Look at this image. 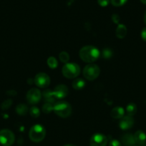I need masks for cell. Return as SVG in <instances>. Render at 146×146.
<instances>
[{
    "label": "cell",
    "mask_w": 146,
    "mask_h": 146,
    "mask_svg": "<svg viewBox=\"0 0 146 146\" xmlns=\"http://www.w3.org/2000/svg\"><path fill=\"white\" fill-rule=\"evenodd\" d=\"M41 98L42 94L37 88H31L27 94V100L30 104H38Z\"/></svg>",
    "instance_id": "9c48e42d"
},
{
    "label": "cell",
    "mask_w": 146,
    "mask_h": 146,
    "mask_svg": "<svg viewBox=\"0 0 146 146\" xmlns=\"http://www.w3.org/2000/svg\"><path fill=\"white\" fill-rule=\"evenodd\" d=\"M46 135L45 128L40 124H35L29 130V136L33 142L39 143L44 140Z\"/></svg>",
    "instance_id": "7a4b0ae2"
},
{
    "label": "cell",
    "mask_w": 146,
    "mask_h": 146,
    "mask_svg": "<svg viewBox=\"0 0 146 146\" xmlns=\"http://www.w3.org/2000/svg\"><path fill=\"white\" fill-rule=\"evenodd\" d=\"M99 5L101 7H107L110 3V0H97Z\"/></svg>",
    "instance_id": "4316f807"
},
{
    "label": "cell",
    "mask_w": 146,
    "mask_h": 146,
    "mask_svg": "<svg viewBox=\"0 0 146 146\" xmlns=\"http://www.w3.org/2000/svg\"><path fill=\"white\" fill-rule=\"evenodd\" d=\"M133 125H134V119H133V117L130 116V115L123 116L120 119V123H119L120 128L124 131L131 128L133 126Z\"/></svg>",
    "instance_id": "8fae6325"
},
{
    "label": "cell",
    "mask_w": 146,
    "mask_h": 146,
    "mask_svg": "<svg viewBox=\"0 0 146 146\" xmlns=\"http://www.w3.org/2000/svg\"><path fill=\"white\" fill-rule=\"evenodd\" d=\"M112 19H113V21H114L115 24H117V23L120 21V17H119V16L117 15V14H113V15L112 16Z\"/></svg>",
    "instance_id": "f546056e"
},
{
    "label": "cell",
    "mask_w": 146,
    "mask_h": 146,
    "mask_svg": "<svg viewBox=\"0 0 146 146\" xmlns=\"http://www.w3.org/2000/svg\"><path fill=\"white\" fill-rule=\"evenodd\" d=\"M53 94H54L56 99L64 98L68 94V88L64 84H60L54 88Z\"/></svg>",
    "instance_id": "30bf717a"
},
{
    "label": "cell",
    "mask_w": 146,
    "mask_h": 146,
    "mask_svg": "<svg viewBox=\"0 0 146 146\" xmlns=\"http://www.w3.org/2000/svg\"><path fill=\"white\" fill-rule=\"evenodd\" d=\"M109 146H122V144L117 140H112L109 143Z\"/></svg>",
    "instance_id": "83f0119b"
},
{
    "label": "cell",
    "mask_w": 146,
    "mask_h": 146,
    "mask_svg": "<svg viewBox=\"0 0 146 146\" xmlns=\"http://www.w3.org/2000/svg\"><path fill=\"white\" fill-rule=\"evenodd\" d=\"M125 111L121 106H116L112 110L111 116L115 119H121L124 116Z\"/></svg>",
    "instance_id": "5bb4252c"
},
{
    "label": "cell",
    "mask_w": 146,
    "mask_h": 146,
    "mask_svg": "<svg viewBox=\"0 0 146 146\" xmlns=\"http://www.w3.org/2000/svg\"><path fill=\"white\" fill-rule=\"evenodd\" d=\"M126 112H127V115L133 117L137 112V106L133 103H130L126 107Z\"/></svg>",
    "instance_id": "ac0fdd59"
},
{
    "label": "cell",
    "mask_w": 146,
    "mask_h": 146,
    "mask_svg": "<svg viewBox=\"0 0 146 146\" xmlns=\"http://www.w3.org/2000/svg\"><path fill=\"white\" fill-rule=\"evenodd\" d=\"M144 22H145V24H146V10H145V14H144Z\"/></svg>",
    "instance_id": "4dcf8cb0"
},
{
    "label": "cell",
    "mask_w": 146,
    "mask_h": 146,
    "mask_svg": "<svg viewBox=\"0 0 146 146\" xmlns=\"http://www.w3.org/2000/svg\"><path fill=\"white\" fill-rule=\"evenodd\" d=\"M63 76L67 78H74L78 76L80 73V66L75 63H67L62 69Z\"/></svg>",
    "instance_id": "277c9868"
},
{
    "label": "cell",
    "mask_w": 146,
    "mask_h": 146,
    "mask_svg": "<svg viewBox=\"0 0 146 146\" xmlns=\"http://www.w3.org/2000/svg\"><path fill=\"white\" fill-rule=\"evenodd\" d=\"M79 55L83 61L91 64L100 57V52L98 48L93 46H85L80 49Z\"/></svg>",
    "instance_id": "6da1fadb"
},
{
    "label": "cell",
    "mask_w": 146,
    "mask_h": 146,
    "mask_svg": "<svg viewBox=\"0 0 146 146\" xmlns=\"http://www.w3.org/2000/svg\"><path fill=\"white\" fill-rule=\"evenodd\" d=\"M127 0H111L110 2L115 7H120L126 3Z\"/></svg>",
    "instance_id": "d4e9b609"
},
{
    "label": "cell",
    "mask_w": 146,
    "mask_h": 146,
    "mask_svg": "<svg viewBox=\"0 0 146 146\" xmlns=\"http://www.w3.org/2000/svg\"><path fill=\"white\" fill-rule=\"evenodd\" d=\"M122 143L125 146H134L135 144L134 135L131 133H126L121 138Z\"/></svg>",
    "instance_id": "7c38bea8"
},
{
    "label": "cell",
    "mask_w": 146,
    "mask_h": 146,
    "mask_svg": "<svg viewBox=\"0 0 146 146\" xmlns=\"http://www.w3.org/2000/svg\"><path fill=\"white\" fill-rule=\"evenodd\" d=\"M140 36H141L142 39L144 41H146V27L143 28L142 29L141 33H140Z\"/></svg>",
    "instance_id": "f1b7e54d"
},
{
    "label": "cell",
    "mask_w": 146,
    "mask_h": 146,
    "mask_svg": "<svg viewBox=\"0 0 146 146\" xmlns=\"http://www.w3.org/2000/svg\"><path fill=\"white\" fill-rule=\"evenodd\" d=\"M29 113L31 115V116L33 117V118H37V117L40 116V111L37 107L33 106L30 108Z\"/></svg>",
    "instance_id": "cb8c5ba5"
},
{
    "label": "cell",
    "mask_w": 146,
    "mask_h": 146,
    "mask_svg": "<svg viewBox=\"0 0 146 146\" xmlns=\"http://www.w3.org/2000/svg\"><path fill=\"white\" fill-rule=\"evenodd\" d=\"M11 104H12V101H11V100L10 99L6 100V101H4V102L1 104V108H2L3 110L8 109V108L11 106Z\"/></svg>",
    "instance_id": "484cf974"
},
{
    "label": "cell",
    "mask_w": 146,
    "mask_h": 146,
    "mask_svg": "<svg viewBox=\"0 0 146 146\" xmlns=\"http://www.w3.org/2000/svg\"><path fill=\"white\" fill-rule=\"evenodd\" d=\"M53 111L61 118H67L71 115L72 107L66 101H59L54 105Z\"/></svg>",
    "instance_id": "3957f363"
},
{
    "label": "cell",
    "mask_w": 146,
    "mask_h": 146,
    "mask_svg": "<svg viewBox=\"0 0 146 146\" xmlns=\"http://www.w3.org/2000/svg\"><path fill=\"white\" fill-rule=\"evenodd\" d=\"M107 144V138L102 133H95L91 137L90 141V146H106Z\"/></svg>",
    "instance_id": "ba28073f"
},
{
    "label": "cell",
    "mask_w": 146,
    "mask_h": 146,
    "mask_svg": "<svg viewBox=\"0 0 146 146\" xmlns=\"http://www.w3.org/2000/svg\"><path fill=\"white\" fill-rule=\"evenodd\" d=\"M59 57H60V61L64 63V64H67L69 60H70V55L66 51H62L60 54V55H59Z\"/></svg>",
    "instance_id": "7402d4cb"
},
{
    "label": "cell",
    "mask_w": 146,
    "mask_h": 146,
    "mask_svg": "<svg viewBox=\"0 0 146 146\" xmlns=\"http://www.w3.org/2000/svg\"><path fill=\"white\" fill-rule=\"evenodd\" d=\"M42 95L44 100H45L47 103H51V104H52V103L54 102L56 100L55 96H54V94H53V91H51V90H44Z\"/></svg>",
    "instance_id": "9a60e30c"
},
{
    "label": "cell",
    "mask_w": 146,
    "mask_h": 146,
    "mask_svg": "<svg viewBox=\"0 0 146 146\" xmlns=\"http://www.w3.org/2000/svg\"><path fill=\"white\" fill-rule=\"evenodd\" d=\"M34 84L40 88H44L49 86L50 84V78L45 73H39L34 77Z\"/></svg>",
    "instance_id": "52a82bcc"
},
{
    "label": "cell",
    "mask_w": 146,
    "mask_h": 146,
    "mask_svg": "<svg viewBox=\"0 0 146 146\" xmlns=\"http://www.w3.org/2000/svg\"><path fill=\"white\" fill-rule=\"evenodd\" d=\"M64 146H76V145H72V144H67V145H64Z\"/></svg>",
    "instance_id": "d6a6232c"
},
{
    "label": "cell",
    "mask_w": 146,
    "mask_h": 146,
    "mask_svg": "<svg viewBox=\"0 0 146 146\" xmlns=\"http://www.w3.org/2000/svg\"><path fill=\"white\" fill-rule=\"evenodd\" d=\"M127 28L124 24H119L116 29V36L119 38H123L127 34Z\"/></svg>",
    "instance_id": "2e32d148"
},
{
    "label": "cell",
    "mask_w": 146,
    "mask_h": 146,
    "mask_svg": "<svg viewBox=\"0 0 146 146\" xmlns=\"http://www.w3.org/2000/svg\"><path fill=\"white\" fill-rule=\"evenodd\" d=\"M47 65L52 69H54L57 67L58 66V62H57L56 58H54V56H50L49 57L48 59H47Z\"/></svg>",
    "instance_id": "ffe728a7"
},
{
    "label": "cell",
    "mask_w": 146,
    "mask_h": 146,
    "mask_svg": "<svg viewBox=\"0 0 146 146\" xmlns=\"http://www.w3.org/2000/svg\"><path fill=\"white\" fill-rule=\"evenodd\" d=\"M85 86V81L82 78H76L72 82V87L75 90H81Z\"/></svg>",
    "instance_id": "e0dca14e"
},
{
    "label": "cell",
    "mask_w": 146,
    "mask_h": 146,
    "mask_svg": "<svg viewBox=\"0 0 146 146\" xmlns=\"http://www.w3.org/2000/svg\"><path fill=\"white\" fill-rule=\"evenodd\" d=\"M100 69L96 64H90L86 66L83 69V76L86 79L89 81H93L99 76Z\"/></svg>",
    "instance_id": "5b68a950"
},
{
    "label": "cell",
    "mask_w": 146,
    "mask_h": 146,
    "mask_svg": "<svg viewBox=\"0 0 146 146\" xmlns=\"http://www.w3.org/2000/svg\"><path fill=\"white\" fill-rule=\"evenodd\" d=\"M53 108H54V106H53L51 103L47 102L43 105L42 111L44 113L48 114L53 111Z\"/></svg>",
    "instance_id": "44dd1931"
},
{
    "label": "cell",
    "mask_w": 146,
    "mask_h": 146,
    "mask_svg": "<svg viewBox=\"0 0 146 146\" xmlns=\"http://www.w3.org/2000/svg\"><path fill=\"white\" fill-rule=\"evenodd\" d=\"M113 52L110 48H105L102 51V56L104 58H110L113 56Z\"/></svg>",
    "instance_id": "603a6c76"
},
{
    "label": "cell",
    "mask_w": 146,
    "mask_h": 146,
    "mask_svg": "<svg viewBox=\"0 0 146 146\" xmlns=\"http://www.w3.org/2000/svg\"><path fill=\"white\" fill-rule=\"evenodd\" d=\"M135 143L138 145H144L146 142V134L141 130L136 131L134 134Z\"/></svg>",
    "instance_id": "4fadbf2b"
},
{
    "label": "cell",
    "mask_w": 146,
    "mask_h": 146,
    "mask_svg": "<svg viewBox=\"0 0 146 146\" xmlns=\"http://www.w3.org/2000/svg\"><path fill=\"white\" fill-rule=\"evenodd\" d=\"M15 141V136L12 131L9 129L0 131V144L4 146H11Z\"/></svg>",
    "instance_id": "8992f818"
},
{
    "label": "cell",
    "mask_w": 146,
    "mask_h": 146,
    "mask_svg": "<svg viewBox=\"0 0 146 146\" xmlns=\"http://www.w3.org/2000/svg\"><path fill=\"white\" fill-rule=\"evenodd\" d=\"M140 1H141V2L143 3V4H146V0H140Z\"/></svg>",
    "instance_id": "1f68e13d"
},
{
    "label": "cell",
    "mask_w": 146,
    "mask_h": 146,
    "mask_svg": "<svg viewBox=\"0 0 146 146\" xmlns=\"http://www.w3.org/2000/svg\"><path fill=\"white\" fill-rule=\"evenodd\" d=\"M16 111L20 115H25L28 112V107L24 104H19L16 108Z\"/></svg>",
    "instance_id": "d6986e66"
}]
</instances>
